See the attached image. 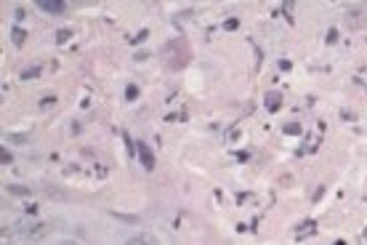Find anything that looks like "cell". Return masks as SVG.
<instances>
[{"label": "cell", "mask_w": 367, "mask_h": 245, "mask_svg": "<svg viewBox=\"0 0 367 245\" xmlns=\"http://www.w3.org/2000/svg\"><path fill=\"white\" fill-rule=\"evenodd\" d=\"M59 245H77V243H75V240H61Z\"/></svg>", "instance_id": "obj_14"}, {"label": "cell", "mask_w": 367, "mask_h": 245, "mask_svg": "<svg viewBox=\"0 0 367 245\" xmlns=\"http://www.w3.org/2000/svg\"><path fill=\"white\" fill-rule=\"evenodd\" d=\"M224 27H226V29H237V19H229V22L224 24Z\"/></svg>", "instance_id": "obj_13"}, {"label": "cell", "mask_w": 367, "mask_h": 245, "mask_svg": "<svg viewBox=\"0 0 367 245\" xmlns=\"http://www.w3.org/2000/svg\"><path fill=\"white\" fill-rule=\"evenodd\" d=\"M279 99H282V96H277V94H269V99H266V107L272 109V112H277V109H279V104H282Z\"/></svg>", "instance_id": "obj_5"}, {"label": "cell", "mask_w": 367, "mask_h": 245, "mask_svg": "<svg viewBox=\"0 0 367 245\" xmlns=\"http://www.w3.org/2000/svg\"><path fill=\"white\" fill-rule=\"evenodd\" d=\"M14 14H16V22H22V19H24V16H27V14H24V8H16V11H14Z\"/></svg>", "instance_id": "obj_12"}, {"label": "cell", "mask_w": 367, "mask_h": 245, "mask_svg": "<svg viewBox=\"0 0 367 245\" xmlns=\"http://www.w3.org/2000/svg\"><path fill=\"white\" fill-rule=\"evenodd\" d=\"M67 38H69V29H61V32H59V43H67Z\"/></svg>", "instance_id": "obj_9"}, {"label": "cell", "mask_w": 367, "mask_h": 245, "mask_svg": "<svg viewBox=\"0 0 367 245\" xmlns=\"http://www.w3.org/2000/svg\"><path fill=\"white\" fill-rule=\"evenodd\" d=\"M16 232H19L22 237H27V240H32V243H40L43 237H48V232H51V226L48 224H40V221H35V224H24L19 221V226H16Z\"/></svg>", "instance_id": "obj_1"}, {"label": "cell", "mask_w": 367, "mask_h": 245, "mask_svg": "<svg viewBox=\"0 0 367 245\" xmlns=\"http://www.w3.org/2000/svg\"><path fill=\"white\" fill-rule=\"evenodd\" d=\"M11 160H14V155H11V152L3 147V149H0V163H3V165H11Z\"/></svg>", "instance_id": "obj_6"}, {"label": "cell", "mask_w": 367, "mask_h": 245, "mask_svg": "<svg viewBox=\"0 0 367 245\" xmlns=\"http://www.w3.org/2000/svg\"><path fill=\"white\" fill-rule=\"evenodd\" d=\"M136 149H138V155H141L144 168H146V171H152V168H155V157H152L149 147H146V144H136Z\"/></svg>", "instance_id": "obj_3"}, {"label": "cell", "mask_w": 367, "mask_h": 245, "mask_svg": "<svg viewBox=\"0 0 367 245\" xmlns=\"http://www.w3.org/2000/svg\"><path fill=\"white\" fill-rule=\"evenodd\" d=\"M125 245H157L155 237H149V235H133V237H128Z\"/></svg>", "instance_id": "obj_4"}, {"label": "cell", "mask_w": 367, "mask_h": 245, "mask_svg": "<svg viewBox=\"0 0 367 245\" xmlns=\"http://www.w3.org/2000/svg\"><path fill=\"white\" fill-rule=\"evenodd\" d=\"M125 96H128V101H133V99L138 96V88H136V85H128V88H125Z\"/></svg>", "instance_id": "obj_8"}, {"label": "cell", "mask_w": 367, "mask_h": 245, "mask_svg": "<svg viewBox=\"0 0 367 245\" xmlns=\"http://www.w3.org/2000/svg\"><path fill=\"white\" fill-rule=\"evenodd\" d=\"M11 192H14V195H29V189H22V187H11Z\"/></svg>", "instance_id": "obj_10"}, {"label": "cell", "mask_w": 367, "mask_h": 245, "mask_svg": "<svg viewBox=\"0 0 367 245\" xmlns=\"http://www.w3.org/2000/svg\"><path fill=\"white\" fill-rule=\"evenodd\" d=\"M11 35H14V43H16V46H22V43H24V29H22V27H14V32H11Z\"/></svg>", "instance_id": "obj_7"}, {"label": "cell", "mask_w": 367, "mask_h": 245, "mask_svg": "<svg viewBox=\"0 0 367 245\" xmlns=\"http://www.w3.org/2000/svg\"><path fill=\"white\" fill-rule=\"evenodd\" d=\"M38 72H40V70H29V72H24V80H32V77L38 75Z\"/></svg>", "instance_id": "obj_11"}, {"label": "cell", "mask_w": 367, "mask_h": 245, "mask_svg": "<svg viewBox=\"0 0 367 245\" xmlns=\"http://www.w3.org/2000/svg\"><path fill=\"white\" fill-rule=\"evenodd\" d=\"M38 8L46 11V14H51V16L67 14V3H61V0H38Z\"/></svg>", "instance_id": "obj_2"}]
</instances>
